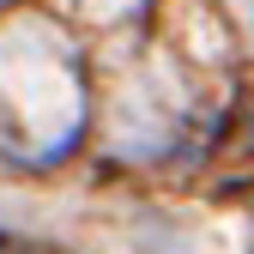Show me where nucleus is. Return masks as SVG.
<instances>
[{"instance_id":"f257e3e1","label":"nucleus","mask_w":254,"mask_h":254,"mask_svg":"<svg viewBox=\"0 0 254 254\" xmlns=\"http://www.w3.org/2000/svg\"><path fill=\"white\" fill-rule=\"evenodd\" d=\"M79 121V73L67 43L37 18L18 12L0 24V139L18 151H49Z\"/></svg>"},{"instance_id":"f03ea898","label":"nucleus","mask_w":254,"mask_h":254,"mask_svg":"<svg viewBox=\"0 0 254 254\" xmlns=\"http://www.w3.org/2000/svg\"><path fill=\"white\" fill-rule=\"evenodd\" d=\"M73 18H91V24H109V18H121V12H133V0H61Z\"/></svg>"}]
</instances>
